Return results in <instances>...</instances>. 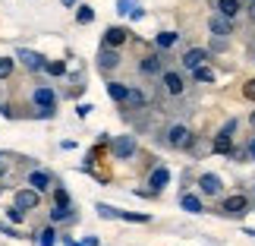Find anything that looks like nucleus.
<instances>
[{"instance_id":"nucleus-12","label":"nucleus","mask_w":255,"mask_h":246,"mask_svg":"<svg viewBox=\"0 0 255 246\" xmlns=\"http://www.w3.org/2000/svg\"><path fill=\"white\" fill-rule=\"evenodd\" d=\"M195 183H199V193L208 196V199H218V196L224 193V180H221L218 174H211V171L199 174V180H195Z\"/></svg>"},{"instance_id":"nucleus-43","label":"nucleus","mask_w":255,"mask_h":246,"mask_svg":"<svg viewBox=\"0 0 255 246\" xmlns=\"http://www.w3.org/2000/svg\"><path fill=\"white\" fill-rule=\"evenodd\" d=\"M243 9H255V0H243Z\"/></svg>"},{"instance_id":"nucleus-41","label":"nucleus","mask_w":255,"mask_h":246,"mask_svg":"<svg viewBox=\"0 0 255 246\" xmlns=\"http://www.w3.org/2000/svg\"><path fill=\"white\" fill-rule=\"evenodd\" d=\"M82 246H101V240L92 234V237H82Z\"/></svg>"},{"instance_id":"nucleus-40","label":"nucleus","mask_w":255,"mask_h":246,"mask_svg":"<svg viewBox=\"0 0 255 246\" xmlns=\"http://www.w3.org/2000/svg\"><path fill=\"white\" fill-rule=\"evenodd\" d=\"M92 111H95V104H88V101H85V104H79V107H76V114H79V117H88V114H92Z\"/></svg>"},{"instance_id":"nucleus-5","label":"nucleus","mask_w":255,"mask_h":246,"mask_svg":"<svg viewBox=\"0 0 255 246\" xmlns=\"http://www.w3.org/2000/svg\"><path fill=\"white\" fill-rule=\"evenodd\" d=\"M158 79H161V92L167 95V98H183L186 95V85H189V82H186V76L180 70H170V66L158 76Z\"/></svg>"},{"instance_id":"nucleus-34","label":"nucleus","mask_w":255,"mask_h":246,"mask_svg":"<svg viewBox=\"0 0 255 246\" xmlns=\"http://www.w3.org/2000/svg\"><path fill=\"white\" fill-rule=\"evenodd\" d=\"M227 47H230V38H211L208 51H211V54H218V51H227Z\"/></svg>"},{"instance_id":"nucleus-4","label":"nucleus","mask_w":255,"mask_h":246,"mask_svg":"<svg viewBox=\"0 0 255 246\" xmlns=\"http://www.w3.org/2000/svg\"><path fill=\"white\" fill-rule=\"evenodd\" d=\"M111 155L117 161H129L139 155V139H135L132 133H123V136H114L111 139Z\"/></svg>"},{"instance_id":"nucleus-21","label":"nucleus","mask_w":255,"mask_h":246,"mask_svg":"<svg viewBox=\"0 0 255 246\" xmlns=\"http://www.w3.org/2000/svg\"><path fill=\"white\" fill-rule=\"evenodd\" d=\"M176 41H180V32H173V28H164V32L154 35V47H158V51H167V54Z\"/></svg>"},{"instance_id":"nucleus-32","label":"nucleus","mask_w":255,"mask_h":246,"mask_svg":"<svg viewBox=\"0 0 255 246\" xmlns=\"http://www.w3.org/2000/svg\"><path fill=\"white\" fill-rule=\"evenodd\" d=\"M237 130H240V120H237V117H230V120L218 130V136H227V139H233V133H237Z\"/></svg>"},{"instance_id":"nucleus-8","label":"nucleus","mask_w":255,"mask_h":246,"mask_svg":"<svg viewBox=\"0 0 255 246\" xmlns=\"http://www.w3.org/2000/svg\"><path fill=\"white\" fill-rule=\"evenodd\" d=\"M208 60H211L208 47H186L183 57H180V66H183V73H192L195 66H202V63H208Z\"/></svg>"},{"instance_id":"nucleus-10","label":"nucleus","mask_w":255,"mask_h":246,"mask_svg":"<svg viewBox=\"0 0 255 246\" xmlns=\"http://www.w3.org/2000/svg\"><path fill=\"white\" fill-rule=\"evenodd\" d=\"M129 41H132V28H126V25H107L104 38H101V44H107V47H123Z\"/></svg>"},{"instance_id":"nucleus-37","label":"nucleus","mask_w":255,"mask_h":246,"mask_svg":"<svg viewBox=\"0 0 255 246\" xmlns=\"http://www.w3.org/2000/svg\"><path fill=\"white\" fill-rule=\"evenodd\" d=\"M0 234H6V237H22V234H19L13 224H6V221H0Z\"/></svg>"},{"instance_id":"nucleus-18","label":"nucleus","mask_w":255,"mask_h":246,"mask_svg":"<svg viewBox=\"0 0 255 246\" xmlns=\"http://www.w3.org/2000/svg\"><path fill=\"white\" fill-rule=\"evenodd\" d=\"M79 215H76L73 205H54L51 209V224H76Z\"/></svg>"},{"instance_id":"nucleus-19","label":"nucleus","mask_w":255,"mask_h":246,"mask_svg":"<svg viewBox=\"0 0 255 246\" xmlns=\"http://www.w3.org/2000/svg\"><path fill=\"white\" fill-rule=\"evenodd\" d=\"M180 205L189 215H205V202H202L199 193H180Z\"/></svg>"},{"instance_id":"nucleus-42","label":"nucleus","mask_w":255,"mask_h":246,"mask_svg":"<svg viewBox=\"0 0 255 246\" xmlns=\"http://www.w3.org/2000/svg\"><path fill=\"white\" fill-rule=\"evenodd\" d=\"M246 149H249V161H255V136L246 142Z\"/></svg>"},{"instance_id":"nucleus-26","label":"nucleus","mask_w":255,"mask_h":246,"mask_svg":"<svg viewBox=\"0 0 255 246\" xmlns=\"http://www.w3.org/2000/svg\"><path fill=\"white\" fill-rule=\"evenodd\" d=\"M57 237H60V234L54 231V224H47V228L35 237V243H38V246H57Z\"/></svg>"},{"instance_id":"nucleus-13","label":"nucleus","mask_w":255,"mask_h":246,"mask_svg":"<svg viewBox=\"0 0 255 246\" xmlns=\"http://www.w3.org/2000/svg\"><path fill=\"white\" fill-rule=\"evenodd\" d=\"M123 107V114H129V111H148L151 107V95L148 92H142L139 85H129V98H126V104Z\"/></svg>"},{"instance_id":"nucleus-16","label":"nucleus","mask_w":255,"mask_h":246,"mask_svg":"<svg viewBox=\"0 0 255 246\" xmlns=\"http://www.w3.org/2000/svg\"><path fill=\"white\" fill-rule=\"evenodd\" d=\"M32 104H35V107H57V92H54V85H35V88H32Z\"/></svg>"},{"instance_id":"nucleus-36","label":"nucleus","mask_w":255,"mask_h":246,"mask_svg":"<svg viewBox=\"0 0 255 246\" xmlns=\"http://www.w3.org/2000/svg\"><path fill=\"white\" fill-rule=\"evenodd\" d=\"M243 98H246V101H255V79L243 82Z\"/></svg>"},{"instance_id":"nucleus-49","label":"nucleus","mask_w":255,"mask_h":246,"mask_svg":"<svg viewBox=\"0 0 255 246\" xmlns=\"http://www.w3.org/2000/svg\"><path fill=\"white\" fill-rule=\"evenodd\" d=\"M252 193H255V186H252Z\"/></svg>"},{"instance_id":"nucleus-38","label":"nucleus","mask_w":255,"mask_h":246,"mask_svg":"<svg viewBox=\"0 0 255 246\" xmlns=\"http://www.w3.org/2000/svg\"><path fill=\"white\" fill-rule=\"evenodd\" d=\"M129 19H132V22H139V19H145V6H139V3H135V6L129 9Z\"/></svg>"},{"instance_id":"nucleus-11","label":"nucleus","mask_w":255,"mask_h":246,"mask_svg":"<svg viewBox=\"0 0 255 246\" xmlns=\"http://www.w3.org/2000/svg\"><path fill=\"white\" fill-rule=\"evenodd\" d=\"M208 32H211V38H230L237 32V22L227 19V16H221V13H211L208 16Z\"/></svg>"},{"instance_id":"nucleus-7","label":"nucleus","mask_w":255,"mask_h":246,"mask_svg":"<svg viewBox=\"0 0 255 246\" xmlns=\"http://www.w3.org/2000/svg\"><path fill=\"white\" fill-rule=\"evenodd\" d=\"M170 180H173V174H170V167L167 164H151V171H148V180H145V186L148 190H154V193H164L170 186Z\"/></svg>"},{"instance_id":"nucleus-25","label":"nucleus","mask_w":255,"mask_h":246,"mask_svg":"<svg viewBox=\"0 0 255 246\" xmlns=\"http://www.w3.org/2000/svg\"><path fill=\"white\" fill-rule=\"evenodd\" d=\"M95 212H98V218H104V221H120V209H114V205H107V202H98Z\"/></svg>"},{"instance_id":"nucleus-33","label":"nucleus","mask_w":255,"mask_h":246,"mask_svg":"<svg viewBox=\"0 0 255 246\" xmlns=\"http://www.w3.org/2000/svg\"><path fill=\"white\" fill-rule=\"evenodd\" d=\"M227 158H230L233 164H240V161H249V149H246V145H243V149H240V145H233V152L227 155Z\"/></svg>"},{"instance_id":"nucleus-2","label":"nucleus","mask_w":255,"mask_h":246,"mask_svg":"<svg viewBox=\"0 0 255 246\" xmlns=\"http://www.w3.org/2000/svg\"><path fill=\"white\" fill-rule=\"evenodd\" d=\"M192 130H189V123H183V120H173V123H167L164 126V133H161V142L167 145L170 152H186V145H189V139H192Z\"/></svg>"},{"instance_id":"nucleus-50","label":"nucleus","mask_w":255,"mask_h":246,"mask_svg":"<svg viewBox=\"0 0 255 246\" xmlns=\"http://www.w3.org/2000/svg\"><path fill=\"white\" fill-rule=\"evenodd\" d=\"M252 205H255V199H252Z\"/></svg>"},{"instance_id":"nucleus-23","label":"nucleus","mask_w":255,"mask_h":246,"mask_svg":"<svg viewBox=\"0 0 255 246\" xmlns=\"http://www.w3.org/2000/svg\"><path fill=\"white\" fill-rule=\"evenodd\" d=\"M214 79H218V73H214L211 66H205V63L192 70V82H202V85H208V82H214Z\"/></svg>"},{"instance_id":"nucleus-27","label":"nucleus","mask_w":255,"mask_h":246,"mask_svg":"<svg viewBox=\"0 0 255 246\" xmlns=\"http://www.w3.org/2000/svg\"><path fill=\"white\" fill-rule=\"evenodd\" d=\"M44 73L54 76V79H60V76H66L70 70H66V60H47L44 63Z\"/></svg>"},{"instance_id":"nucleus-29","label":"nucleus","mask_w":255,"mask_h":246,"mask_svg":"<svg viewBox=\"0 0 255 246\" xmlns=\"http://www.w3.org/2000/svg\"><path fill=\"white\" fill-rule=\"evenodd\" d=\"M16 73V57H0V82Z\"/></svg>"},{"instance_id":"nucleus-24","label":"nucleus","mask_w":255,"mask_h":246,"mask_svg":"<svg viewBox=\"0 0 255 246\" xmlns=\"http://www.w3.org/2000/svg\"><path fill=\"white\" fill-rule=\"evenodd\" d=\"M211 152L214 155H230L233 152V139H227V136H214V139H211Z\"/></svg>"},{"instance_id":"nucleus-47","label":"nucleus","mask_w":255,"mask_h":246,"mask_svg":"<svg viewBox=\"0 0 255 246\" xmlns=\"http://www.w3.org/2000/svg\"><path fill=\"white\" fill-rule=\"evenodd\" d=\"M246 237H255V231H246Z\"/></svg>"},{"instance_id":"nucleus-14","label":"nucleus","mask_w":255,"mask_h":246,"mask_svg":"<svg viewBox=\"0 0 255 246\" xmlns=\"http://www.w3.org/2000/svg\"><path fill=\"white\" fill-rule=\"evenodd\" d=\"M13 205H19L22 212H35L38 205H41V193H35L32 186H22V190H16Z\"/></svg>"},{"instance_id":"nucleus-15","label":"nucleus","mask_w":255,"mask_h":246,"mask_svg":"<svg viewBox=\"0 0 255 246\" xmlns=\"http://www.w3.org/2000/svg\"><path fill=\"white\" fill-rule=\"evenodd\" d=\"M25 180H28V186H32L35 193H41V196H44L47 190H54V177L47 174V171H41V167H32Z\"/></svg>"},{"instance_id":"nucleus-6","label":"nucleus","mask_w":255,"mask_h":246,"mask_svg":"<svg viewBox=\"0 0 255 246\" xmlns=\"http://www.w3.org/2000/svg\"><path fill=\"white\" fill-rule=\"evenodd\" d=\"M95 66H98V73H104V76H111L114 70H120V66H123L120 47H107V44H101V47H98V57H95Z\"/></svg>"},{"instance_id":"nucleus-44","label":"nucleus","mask_w":255,"mask_h":246,"mask_svg":"<svg viewBox=\"0 0 255 246\" xmlns=\"http://www.w3.org/2000/svg\"><path fill=\"white\" fill-rule=\"evenodd\" d=\"M63 246H82V243H76V240L70 237V240H63Z\"/></svg>"},{"instance_id":"nucleus-31","label":"nucleus","mask_w":255,"mask_h":246,"mask_svg":"<svg viewBox=\"0 0 255 246\" xmlns=\"http://www.w3.org/2000/svg\"><path fill=\"white\" fill-rule=\"evenodd\" d=\"M25 215H28V212H22L19 205H9V209H6V221H9V224H22Z\"/></svg>"},{"instance_id":"nucleus-3","label":"nucleus","mask_w":255,"mask_h":246,"mask_svg":"<svg viewBox=\"0 0 255 246\" xmlns=\"http://www.w3.org/2000/svg\"><path fill=\"white\" fill-rule=\"evenodd\" d=\"M252 209V199L246 193H233V196H224V199L218 202V215H224V218H246Z\"/></svg>"},{"instance_id":"nucleus-9","label":"nucleus","mask_w":255,"mask_h":246,"mask_svg":"<svg viewBox=\"0 0 255 246\" xmlns=\"http://www.w3.org/2000/svg\"><path fill=\"white\" fill-rule=\"evenodd\" d=\"M16 60L22 63L28 73H44L47 57H44V54H38V51H32V47H16Z\"/></svg>"},{"instance_id":"nucleus-17","label":"nucleus","mask_w":255,"mask_h":246,"mask_svg":"<svg viewBox=\"0 0 255 246\" xmlns=\"http://www.w3.org/2000/svg\"><path fill=\"white\" fill-rule=\"evenodd\" d=\"M107 98H111L114 104H126V98H129V82H120V79H107Z\"/></svg>"},{"instance_id":"nucleus-20","label":"nucleus","mask_w":255,"mask_h":246,"mask_svg":"<svg viewBox=\"0 0 255 246\" xmlns=\"http://www.w3.org/2000/svg\"><path fill=\"white\" fill-rule=\"evenodd\" d=\"M214 13H221L227 19H237L243 13V0H214Z\"/></svg>"},{"instance_id":"nucleus-22","label":"nucleus","mask_w":255,"mask_h":246,"mask_svg":"<svg viewBox=\"0 0 255 246\" xmlns=\"http://www.w3.org/2000/svg\"><path fill=\"white\" fill-rule=\"evenodd\" d=\"M95 22V6L92 3H79L76 6V25H92Z\"/></svg>"},{"instance_id":"nucleus-48","label":"nucleus","mask_w":255,"mask_h":246,"mask_svg":"<svg viewBox=\"0 0 255 246\" xmlns=\"http://www.w3.org/2000/svg\"><path fill=\"white\" fill-rule=\"evenodd\" d=\"M252 63H255V51H252Z\"/></svg>"},{"instance_id":"nucleus-1","label":"nucleus","mask_w":255,"mask_h":246,"mask_svg":"<svg viewBox=\"0 0 255 246\" xmlns=\"http://www.w3.org/2000/svg\"><path fill=\"white\" fill-rule=\"evenodd\" d=\"M167 60H170V54L154 47V51L139 54V60H135V70H139V76H145V79H158V76L167 70Z\"/></svg>"},{"instance_id":"nucleus-45","label":"nucleus","mask_w":255,"mask_h":246,"mask_svg":"<svg viewBox=\"0 0 255 246\" xmlns=\"http://www.w3.org/2000/svg\"><path fill=\"white\" fill-rule=\"evenodd\" d=\"M249 126H252V130H255V111L249 114Z\"/></svg>"},{"instance_id":"nucleus-28","label":"nucleus","mask_w":255,"mask_h":246,"mask_svg":"<svg viewBox=\"0 0 255 246\" xmlns=\"http://www.w3.org/2000/svg\"><path fill=\"white\" fill-rule=\"evenodd\" d=\"M120 221H129V224H148V221H151V215H145V212H123V209H120Z\"/></svg>"},{"instance_id":"nucleus-35","label":"nucleus","mask_w":255,"mask_h":246,"mask_svg":"<svg viewBox=\"0 0 255 246\" xmlns=\"http://www.w3.org/2000/svg\"><path fill=\"white\" fill-rule=\"evenodd\" d=\"M135 3H139V0H117V6H114V9H117L120 16H129V9H132Z\"/></svg>"},{"instance_id":"nucleus-46","label":"nucleus","mask_w":255,"mask_h":246,"mask_svg":"<svg viewBox=\"0 0 255 246\" xmlns=\"http://www.w3.org/2000/svg\"><path fill=\"white\" fill-rule=\"evenodd\" d=\"M76 3H79V0H63V6H76Z\"/></svg>"},{"instance_id":"nucleus-30","label":"nucleus","mask_w":255,"mask_h":246,"mask_svg":"<svg viewBox=\"0 0 255 246\" xmlns=\"http://www.w3.org/2000/svg\"><path fill=\"white\" fill-rule=\"evenodd\" d=\"M54 205H73L70 193H66V186H60V183L54 186Z\"/></svg>"},{"instance_id":"nucleus-39","label":"nucleus","mask_w":255,"mask_h":246,"mask_svg":"<svg viewBox=\"0 0 255 246\" xmlns=\"http://www.w3.org/2000/svg\"><path fill=\"white\" fill-rule=\"evenodd\" d=\"M132 196H139V199H158L154 190H132Z\"/></svg>"}]
</instances>
